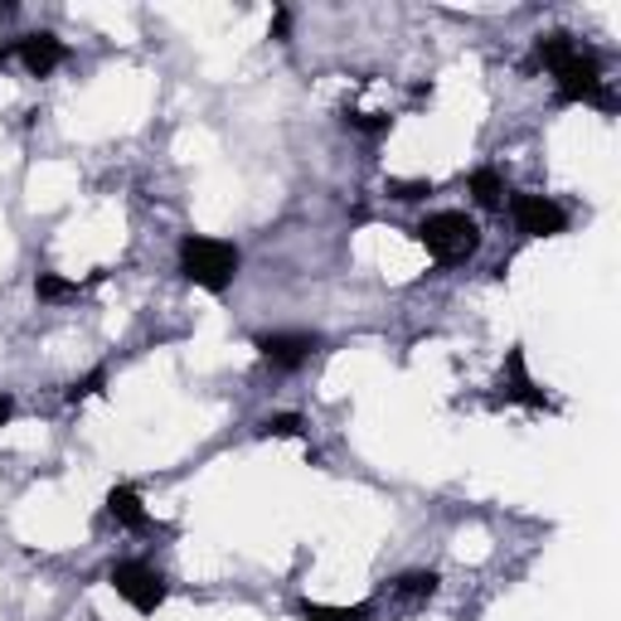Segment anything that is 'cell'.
<instances>
[{
  "mask_svg": "<svg viewBox=\"0 0 621 621\" xmlns=\"http://www.w3.org/2000/svg\"><path fill=\"white\" fill-rule=\"evenodd\" d=\"M238 248L229 238H210V233H185L180 238V273L185 282L204 287L210 296H224L238 277Z\"/></svg>",
  "mask_w": 621,
  "mask_h": 621,
  "instance_id": "obj_1",
  "label": "cell"
},
{
  "mask_svg": "<svg viewBox=\"0 0 621 621\" xmlns=\"http://www.w3.org/2000/svg\"><path fill=\"white\" fill-rule=\"evenodd\" d=\"M422 248H428V257H438L442 267H457L466 257L481 253V224L471 219V214L461 210H442V214H428V219L413 229Z\"/></svg>",
  "mask_w": 621,
  "mask_h": 621,
  "instance_id": "obj_2",
  "label": "cell"
},
{
  "mask_svg": "<svg viewBox=\"0 0 621 621\" xmlns=\"http://www.w3.org/2000/svg\"><path fill=\"white\" fill-rule=\"evenodd\" d=\"M107 587L141 617H155L165 607V597H170L165 573L161 568H151L147 558H117V563L107 568Z\"/></svg>",
  "mask_w": 621,
  "mask_h": 621,
  "instance_id": "obj_3",
  "label": "cell"
},
{
  "mask_svg": "<svg viewBox=\"0 0 621 621\" xmlns=\"http://www.w3.org/2000/svg\"><path fill=\"white\" fill-rule=\"evenodd\" d=\"M491 403H520V408H544L554 413V398L530 379V365H524V345H510L505 350V365H500V379H495V398Z\"/></svg>",
  "mask_w": 621,
  "mask_h": 621,
  "instance_id": "obj_4",
  "label": "cell"
},
{
  "mask_svg": "<svg viewBox=\"0 0 621 621\" xmlns=\"http://www.w3.org/2000/svg\"><path fill=\"white\" fill-rule=\"evenodd\" d=\"M510 219L515 229L524 238H558L568 233V210L558 200H548V194H510Z\"/></svg>",
  "mask_w": 621,
  "mask_h": 621,
  "instance_id": "obj_5",
  "label": "cell"
},
{
  "mask_svg": "<svg viewBox=\"0 0 621 621\" xmlns=\"http://www.w3.org/2000/svg\"><path fill=\"white\" fill-rule=\"evenodd\" d=\"M10 59H20V68H25L29 78H49L54 68L68 64V45L59 35H49V29H35V35H15L5 45Z\"/></svg>",
  "mask_w": 621,
  "mask_h": 621,
  "instance_id": "obj_6",
  "label": "cell"
},
{
  "mask_svg": "<svg viewBox=\"0 0 621 621\" xmlns=\"http://www.w3.org/2000/svg\"><path fill=\"white\" fill-rule=\"evenodd\" d=\"M316 350H320V335H310V330H273V335H257V355L273 369H302Z\"/></svg>",
  "mask_w": 621,
  "mask_h": 621,
  "instance_id": "obj_7",
  "label": "cell"
},
{
  "mask_svg": "<svg viewBox=\"0 0 621 621\" xmlns=\"http://www.w3.org/2000/svg\"><path fill=\"white\" fill-rule=\"evenodd\" d=\"M107 515H112V524H122V530H151V515H147V505H141V495H137V485H112L107 491Z\"/></svg>",
  "mask_w": 621,
  "mask_h": 621,
  "instance_id": "obj_8",
  "label": "cell"
},
{
  "mask_svg": "<svg viewBox=\"0 0 621 621\" xmlns=\"http://www.w3.org/2000/svg\"><path fill=\"white\" fill-rule=\"evenodd\" d=\"M466 194H471L476 210H485V214L505 210V200H510V190H505V175L495 170V165H481V170H471V180H466Z\"/></svg>",
  "mask_w": 621,
  "mask_h": 621,
  "instance_id": "obj_9",
  "label": "cell"
},
{
  "mask_svg": "<svg viewBox=\"0 0 621 621\" xmlns=\"http://www.w3.org/2000/svg\"><path fill=\"white\" fill-rule=\"evenodd\" d=\"M438 587H442V578L432 573V568H413V573H398L389 583V593L398 597V603H432V597H438Z\"/></svg>",
  "mask_w": 621,
  "mask_h": 621,
  "instance_id": "obj_10",
  "label": "cell"
},
{
  "mask_svg": "<svg viewBox=\"0 0 621 621\" xmlns=\"http://www.w3.org/2000/svg\"><path fill=\"white\" fill-rule=\"evenodd\" d=\"M375 607L355 603V607H326V603H302V621H369Z\"/></svg>",
  "mask_w": 621,
  "mask_h": 621,
  "instance_id": "obj_11",
  "label": "cell"
},
{
  "mask_svg": "<svg viewBox=\"0 0 621 621\" xmlns=\"http://www.w3.org/2000/svg\"><path fill=\"white\" fill-rule=\"evenodd\" d=\"M306 418L302 413H273V418L257 422V438H302Z\"/></svg>",
  "mask_w": 621,
  "mask_h": 621,
  "instance_id": "obj_12",
  "label": "cell"
},
{
  "mask_svg": "<svg viewBox=\"0 0 621 621\" xmlns=\"http://www.w3.org/2000/svg\"><path fill=\"white\" fill-rule=\"evenodd\" d=\"M83 287L78 282H68V277H59V273H39L35 277V296L39 302H68V296H78Z\"/></svg>",
  "mask_w": 621,
  "mask_h": 621,
  "instance_id": "obj_13",
  "label": "cell"
},
{
  "mask_svg": "<svg viewBox=\"0 0 621 621\" xmlns=\"http://www.w3.org/2000/svg\"><path fill=\"white\" fill-rule=\"evenodd\" d=\"M345 127L365 131V137H384V131L393 127V117H389V112H355V107H345Z\"/></svg>",
  "mask_w": 621,
  "mask_h": 621,
  "instance_id": "obj_14",
  "label": "cell"
},
{
  "mask_svg": "<svg viewBox=\"0 0 621 621\" xmlns=\"http://www.w3.org/2000/svg\"><path fill=\"white\" fill-rule=\"evenodd\" d=\"M102 389H107V369H102V365H98V369H92V375H83V379H74V384H68V389H64V398H68V403H74V408H78V403H83V398H98V393H102Z\"/></svg>",
  "mask_w": 621,
  "mask_h": 621,
  "instance_id": "obj_15",
  "label": "cell"
},
{
  "mask_svg": "<svg viewBox=\"0 0 621 621\" xmlns=\"http://www.w3.org/2000/svg\"><path fill=\"white\" fill-rule=\"evenodd\" d=\"M432 194V180H389V200L398 204H418Z\"/></svg>",
  "mask_w": 621,
  "mask_h": 621,
  "instance_id": "obj_16",
  "label": "cell"
},
{
  "mask_svg": "<svg viewBox=\"0 0 621 621\" xmlns=\"http://www.w3.org/2000/svg\"><path fill=\"white\" fill-rule=\"evenodd\" d=\"M287 35H292V10L277 5V15H273V39H277V45H287Z\"/></svg>",
  "mask_w": 621,
  "mask_h": 621,
  "instance_id": "obj_17",
  "label": "cell"
},
{
  "mask_svg": "<svg viewBox=\"0 0 621 621\" xmlns=\"http://www.w3.org/2000/svg\"><path fill=\"white\" fill-rule=\"evenodd\" d=\"M10 418H15V393H0V432L10 428Z\"/></svg>",
  "mask_w": 621,
  "mask_h": 621,
  "instance_id": "obj_18",
  "label": "cell"
}]
</instances>
